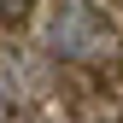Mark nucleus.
Masks as SVG:
<instances>
[{"label": "nucleus", "mask_w": 123, "mask_h": 123, "mask_svg": "<svg viewBox=\"0 0 123 123\" xmlns=\"http://www.w3.org/2000/svg\"><path fill=\"white\" fill-rule=\"evenodd\" d=\"M47 47L59 59L94 65V59L111 53V24H105L88 0H59V12H53V24H47Z\"/></svg>", "instance_id": "1"}]
</instances>
